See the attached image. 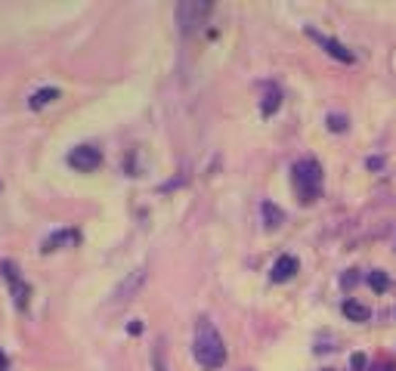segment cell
<instances>
[{
  "instance_id": "cell-1",
  "label": "cell",
  "mask_w": 396,
  "mask_h": 371,
  "mask_svg": "<svg viewBox=\"0 0 396 371\" xmlns=\"http://www.w3.org/2000/svg\"><path fill=\"white\" fill-rule=\"evenodd\" d=\"M192 356L204 371H217V368H223V362H226V343H223L220 331H217L208 319H198V325H195Z\"/></svg>"
},
{
  "instance_id": "cell-2",
  "label": "cell",
  "mask_w": 396,
  "mask_h": 371,
  "mask_svg": "<svg viewBox=\"0 0 396 371\" xmlns=\"http://www.w3.org/2000/svg\"><path fill=\"white\" fill-rule=\"evenodd\" d=\"M291 183L294 192L303 204H313L322 195V164L316 158H300L291 168Z\"/></svg>"
},
{
  "instance_id": "cell-3",
  "label": "cell",
  "mask_w": 396,
  "mask_h": 371,
  "mask_svg": "<svg viewBox=\"0 0 396 371\" xmlns=\"http://www.w3.org/2000/svg\"><path fill=\"white\" fill-rule=\"evenodd\" d=\"M69 164L75 170H81V174H90V170H96L102 164V152L96 145H75L69 152Z\"/></svg>"
},
{
  "instance_id": "cell-4",
  "label": "cell",
  "mask_w": 396,
  "mask_h": 371,
  "mask_svg": "<svg viewBox=\"0 0 396 371\" xmlns=\"http://www.w3.org/2000/svg\"><path fill=\"white\" fill-rule=\"evenodd\" d=\"M307 35L313 37V41L319 44V46H325V53H328V56L341 59V62H353V59H356L353 53H350L347 46H344V44H341V41H334V37H325V35H322V31H316V28H307Z\"/></svg>"
},
{
  "instance_id": "cell-5",
  "label": "cell",
  "mask_w": 396,
  "mask_h": 371,
  "mask_svg": "<svg viewBox=\"0 0 396 371\" xmlns=\"http://www.w3.org/2000/svg\"><path fill=\"white\" fill-rule=\"evenodd\" d=\"M297 269H300V263H297V257H291V254H282L279 260L273 263V269H269V278H273L276 284H282V282H291V278L297 275Z\"/></svg>"
},
{
  "instance_id": "cell-6",
  "label": "cell",
  "mask_w": 396,
  "mask_h": 371,
  "mask_svg": "<svg viewBox=\"0 0 396 371\" xmlns=\"http://www.w3.org/2000/svg\"><path fill=\"white\" fill-rule=\"evenodd\" d=\"M180 25L183 31H192L198 22H201V16H208L210 12V3H180Z\"/></svg>"
},
{
  "instance_id": "cell-7",
  "label": "cell",
  "mask_w": 396,
  "mask_h": 371,
  "mask_svg": "<svg viewBox=\"0 0 396 371\" xmlns=\"http://www.w3.org/2000/svg\"><path fill=\"white\" fill-rule=\"evenodd\" d=\"M260 214H263V223H267V229H279L282 223H285V210H282L279 204H273V201H263V204H260Z\"/></svg>"
},
{
  "instance_id": "cell-8",
  "label": "cell",
  "mask_w": 396,
  "mask_h": 371,
  "mask_svg": "<svg viewBox=\"0 0 396 371\" xmlns=\"http://www.w3.org/2000/svg\"><path fill=\"white\" fill-rule=\"evenodd\" d=\"M279 105H282V90L276 87V84H269V87H267V96H263V102H260V111L269 118L273 111H279Z\"/></svg>"
},
{
  "instance_id": "cell-9",
  "label": "cell",
  "mask_w": 396,
  "mask_h": 371,
  "mask_svg": "<svg viewBox=\"0 0 396 371\" xmlns=\"http://www.w3.org/2000/svg\"><path fill=\"white\" fill-rule=\"evenodd\" d=\"M344 316L350 322H368V307L366 303H359V300H344Z\"/></svg>"
},
{
  "instance_id": "cell-10",
  "label": "cell",
  "mask_w": 396,
  "mask_h": 371,
  "mask_svg": "<svg viewBox=\"0 0 396 371\" xmlns=\"http://www.w3.org/2000/svg\"><path fill=\"white\" fill-rule=\"evenodd\" d=\"M53 99H59V90L56 87H44V90H37L35 96L28 99V105H31V109H44V105H50Z\"/></svg>"
},
{
  "instance_id": "cell-11",
  "label": "cell",
  "mask_w": 396,
  "mask_h": 371,
  "mask_svg": "<svg viewBox=\"0 0 396 371\" xmlns=\"http://www.w3.org/2000/svg\"><path fill=\"white\" fill-rule=\"evenodd\" d=\"M78 242V232L69 229V232H56L53 238H47V244H44V251H59V244H75Z\"/></svg>"
},
{
  "instance_id": "cell-12",
  "label": "cell",
  "mask_w": 396,
  "mask_h": 371,
  "mask_svg": "<svg viewBox=\"0 0 396 371\" xmlns=\"http://www.w3.org/2000/svg\"><path fill=\"white\" fill-rule=\"evenodd\" d=\"M387 284H390V278H387V273H381V269H375V273H368V288L375 291V294H384Z\"/></svg>"
},
{
  "instance_id": "cell-13",
  "label": "cell",
  "mask_w": 396,
  "mask_h": 371,
  "mask_svg": "<svg viewBox=\"0 0 396 371\" xmlns=\"http://www.w3.org/2000/svg\"><path fill=\"white\" fill-rule=\"evenodd\" d=\"M328 130H334V134H344V130H347V118L344 115H328Z\"/></svg>"
},
{
  "instance_id": "cell-14",
  "label": "cell",
  "mask_w": 396,
  "mask_h": 371,
  "mask_svg": "<svg viewBox=\"0 0 396 371\" xmlns=\"http://www.w3.org/2000/svg\"><path fill=\"white\" fill-rule=\"evenodd\" d=\"M350 365H353V371H366L368 368V359L362 353H353V356H350Z\"/></svg>"
},
{
  "instance_id": "cell-15",
  "label": "cell",
  "mask_w": 396,
  "mask_h": 371,
  "mask_svg": "<svg viewBox=\"0 0 396 371\" xmlns=\"http://www.w3.org/2000/svg\"><path fill=\"white\" fill-rule=\"evenodd\" d=\"M375 371H396V365L393 362H387V359H381L378 365H375Z\"/></svg>"
},
{
  "instance_id": "cell-16",
  "label": "cell",
  "mask_w": 396,
  "mask_h": 371,
  "mask_svg": "<svg viewBox=\"0 0 396 371\" xmlns=\"http://www.w3.org/2000/svg\"><path fill=\"white\" fill-rule=\"evenodd\" d=\"M356 278H359V275H356V269H350V275H344V288H353Z\"/></svg>"
},
{
  "instance_id": "cell-17",
  "label": "cell",
  "mask_w": 396,
  "mask_h": 371,
  "mask_svg": "<svg viewBox=\"0 0 396 371\" xmlns=\"http://www.w3.org/2000/svg\"><path fill=\"white\" fill-rule=\"evenodd\" d=\"M381 164H384L381 158H372V161H368V168H372V170H381Z\"/></svg>"
},
{
  "instance_id": "cell-18",
  "label": "cell",
  "mask_w": 396,
  "mask_h": 371,
  "mask_svg": "<svg viewBox=\"0 0 396 371\" xmlns=\"http://www.w3.org/2000/svg\"><path fill=\"white\" fill-rule=\"evenodd\" d=\"M325 371H332V368H325Z\"/></svg>"
}]
</instances>
